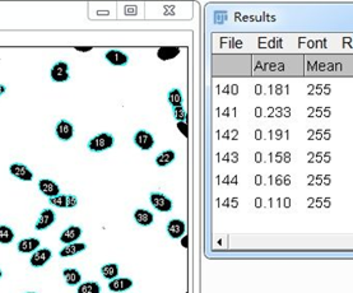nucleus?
<instances>
[{
    "label": "nucleus",
    "instance_id": "f8f14e48",
    "mask_svg": "<svg viewBox=\"0 0 353 293\" xmlns=\"http://www.w3.org/2000/svg\"><path fill=\"white\" fill-rule=\"evenodd\" d=\"M41 241L36 237H27L17 244V250L21 254H33L36 250L40 249Z\"/></svg>",
    "mask_w": 353,
    "mask_h": 293
},
{
    "label": "nucleus",
    "instance_id": "f257e3e1",
    "mask_svg": "<svg viewBox=\"0 0 353 293\" xmlns=\"http://www.w3.org/2000/svg\"><path fill=\"white\" fill-rule=\"evenodd\" d=\"M115 144V138L110 133H100L91 138L87 143V148L91 152L101 153L112 148Z\"/></svg>",
    "mask_w": 353,
    "mask_h": 293
},
{
    "label": "nucleus",
    "instance_id": "39448f33",
    "mask_svg": "<svg viewBox=\"0 0 353 293\" xmlns=\"http://www.w3.org/2000/svg\"><path fill=\"white\" fill-rule=\"evenodd\" d=\"M133 141L139 150L151 151L155 146V138L147 130H138L133 136Z\"/></svg>",
    "mask_w": 353,
    "mask_h": 293
},
{
    "label": "nucleus",
    "instance_id": "6ab92c4d",
    "mask_svg": "<svg viewBox=\"0 0 353 293\" xmlns=\"http://www.w3.org/2000/svg\"><path fill=\"white\" fill-rule=\"evenodd\" d=\"M175 160H176V153L172 150H167L156 157V165L158 167H166V166L171 165Z\"/></svg>",
    "mask_w": 353,
    "mask_h": 293
},
{
    "label": "nucleus",
    "instance_id": "9b49d317",
    "mask_svg": "<svg viewBox=\"0 0 353 293\" xmlns=\"http://www.w3.org/2000/svg\"><path fill=\"white\" fill-rule=\"evenodd\" d=\"M82 234H83V230L79 226H70V227H68L61 232L59 240L61 241V244H74V242H78Z\"/></svg>",
    "mask_w": 353,
    "mask_h": 293
},
{
    "label": "nucleus",
    "instance_id": "7ed1b4c3",
    "mask_svg": "<svg viewBox=\"0 0 353 293\" xmlns=\"http://www.w3.org/2000/svg\"><path fill=\"white\" fill-rule=\"evenodd\" d=\"M150 201L153 208L161 213H169L174 208V203H172L171 199L161 193H151Z\"/></svg>",
    "mask_w": 353,
    "mask_h": 293
},
{
    "label": "nucleus",
    "instance_id": "9d476101",
    "mask_svg": "<svg viewBox=\"0 0 353 293\" xmlns=\"http://www.w3.org/2000/svg\"><path fill=\"white\" fill-rule=\"evenodd\" d=\"M49 203L52 206L56 208H76L78 205V198L76 195H65V194H60V195L55 196V198L49 199Z\"/></svg>",
    "mask_w": 353,
    "mask_h": 293
},
{
    "label": "nucleus",
    "instance_id": "4468645a",
    "mask_svg": "<svg viewBox=\"0 0 353 293\" xmlns=\"http://www.w3.org/2000/svg\"><path fill=\"white\" fill-rule=\"evenodd\" d=\"M167 234L171 239H180L185 235V231H186V226H185L184 221L181 219H171L169 223H167Z\"/></svg>",
    "mask_w": 353,
    "mask_h": 293
},
{
    "label": "nucleus",
    "instance_id": "6e6552de",
    "mask_svg": "<svg viewBox=\"0 0 353 293\" xmlns=\"http://www.w3.org/2000/svg\"><path fill=\"white\" fill-rule=\"evenodd\" d=\"M55 135L59 140L69 141L74 136V126L68 120H60L55 126Z\"/></svg>",
    "mask_w": 353,
    "mask_h": 293
},
{
    "label": "nucleus",
    "instance_id": "423d86ee",
    "mask_svg": "<svg viewBox=\"0 0 353 293\" xmlns=\"http://www.w3.org/2000/svg\"><path fill=\"white\" fill-rule=\"evenodd\" d=\"M9 174L16 179L21 180V181L30 182L33 180V172L28 169L27 166L23 163L14 162L9 166Z\"/></svg>",
    "mask_w": 353,
    "mask_h": 293
},
{
    "label": "nucleus",
    "instance_id": "b1692460",
    "mask_svg": "<svg viewBox=\"0 0 353 293\" xmlns=\"http://www.w3.org/2000/svg\"><path fill=\"white\" fill-rule=\"evenodd\" d=\"M179 52L180 49H177V47H161V49L158 50L157 55L161 60H169L172 59L174 56H176Z\"/></svg>",
    "mask_w": 353,
    "mask_h": 293
},
{
    "label": "nucleus",
    "instance_id": "ddd939ff",
    "mask_svg": "<svg viewBox=\"0 0 353 293\" xmlns=\"http://www.w3.org/2000/svg\"><path fill=\"white\" fill-rule=\"evenodd\" d=\"M105 59L114 66H125L129 61V56L120 50H109L105 54Z\"/></svg>",
    "mask_w": 353,
    "mask_h": 293
},
{
    "label": "nucleus",
    "instance_id": "412c9836",
    "mask_svg": "<svg viewBox=\"0 0 353 293\" xmlns=\"http://www.w3.org/2000/svg\"><path fill=\"white\" fill-rule=\"evenodd\" d=\"M16 234L11 227L6 225H0V244L9 245L14 241Z\"/></svg>",
    "mask_w": 353,
    "mask_h": 293
},
{
    "label": "nucleus",
    "instance_id": "f03ea898",
    "mask_svg": "<svg viewBox=\"0 0 353 293\" xmlns=\"http://www.w3.org/2000/svg\"><path fill=\"white\" fill-rule=\"evenodd\" d=\"M50 78L55 83H65L70 79L69 64L65 61H56L50 69Z\"/></svg>",
    "mask_w": 353,
    "mask_h": 293
},
{
    "label": "nucleus",
    "instance_id": "aec40b11",
    "mask_svg": "<svg viewBox=\"0 0 353 293\" xmlns=\"http://www.w3.org/2000/svg\"><path fill=\"white\" fill-rule=\"evenodd\" d=\"M101 274L107 280L115 279L119 275V265L115 263L105 264V265L101 266Z\"/></svg>",
    "mask_w": 353,
    "mask_h": 293
},
{
    "label": "nucleus",
    "instance_id": "bb28decb",
    "mask_svg": "<svg viewBox=\"0 0 353 293\" xmlns=\"http://www.w3.org/2000/svg\"><path fill=\"white\" fill-rule=\"evenodd\" d=\"M6 92H7V86L0 85V97H2V96H3Z\"/></svg>",
    "mask_w": 353,
    "mask_h": 293
},
{
    "label": "nucleus",
    "instance_id": "20e7f679",
    "mask_svg": "<svg viewBox=\"0 0 353 293\" xmlns=\"http://www.w3.org/2000/svg\"><path fill=\"white\" fill-rule=\"evenodd\" d=\"M55 219H56V214L51 208L42 209L38 215V219L35 223V230L36 231H45L54 225Z\"/></svg>",
    "mask_w": 353,
    "mask_h": 293
},
{
    "label": "nucleus",
    "instance_id": "0eeeda50",
    "mask_svg": "<svg viewBox=\"0 0 353 293\" xmlns=\"http://www.w3.org/2000/svg\"><path fill=\"white\" fill-rule=\"evenodd\" d=\"M52 258V251L47 247H42V249L36 250L35 253L31 255L30 264L33 268H42L46 265Z\"/></svg>",
    "mask_w": 353,
    "mask_h": 293
},
{
    "label": "nucleus",
    "instance_id": "2eb2a0df",
    "mask_svg": "<svg viewBox=\"0 0 353 293\" xmlns=\"http://www.w3.org/2000/svg\"><path fill=\"white\" fill-rule=\"evenodd\" d=\"M87 249V244L85 242H74V244L65 245L63 249L59 251L60 258H70V256L77 255V254L83 253Z\"/></svg>",
    "mask_w": 353,
    "mask_h": 293
},
{
    "label": "nucleus",
    "instance_id": "393cba45",
    "mask_svg": "<svg viewBox=\"0 0 353 293\" xmlns=\"http://www.w3.org/2000/svg\"><path fill=\"white\" fill-rule=\"evenodd\" d=\"M172 115H174L175 120H177V121L182 122L185 119H186V110L184 109L182 106L179 107H172Z\"/></svg>",
    "mask_w": 353,
    "mask_h": 293
},
{
    "label": "nucleus",
    "instance_id": "f3484780",
    "mask_svg": "<svg viewBox=\"0 0 353 293\" xmlns=\"http://www.w3.org/2000/svg\"><path fill=\"white\" fill-rule=\"evenodd\" d=\"M133 217L134 221L139 226H143V227H148V226H151L155 222V215H153L152 212L147 210V209H136Z\"/></svg>",
    "mask_w": 353,
    "mask_h": 293
},
{
    "label": "nucleus",
    "instance_id": "a211bd4d",
    "mask_svg": "<svg viewBox=\"0 0 353 293\" xmlns=\"http://www.w3.org/2000/svg\"><path fill=\"white\" fill-rule=\"evenodd\" d=\"M63 278L64 282L70 287H74L77 284H81L82 282V274L79 273L78 269L76 268H66L63 270Z\"/></svg>",
    "mask_w": 353,
    "mask_h": 293
},
{
    "label": "nucleus",
    "instance_id": "cd10ccee",
    "mask_svg": "<svg viewBox=\"0 0 353 293\" xmlns=\"http://www.w3.org/2000/svg\"><path fill=\"white\" fill-rule=\"evenodd\" d=\"M2 277H3V271H2V269H0V279H2Z\"/></svg>",
    "mask_w": 353,
    "mask_h": 293
},
{
    "label": "nucleus",
    "instance_id": "dca6fc26",
    "mask_svg": "<svg viewBox=\"0 0 353 293\" xmlns=\"http://www.w3.org/2000/svg\"><path fill=\"white\" fill-rule=\"evenodd\" d=\"M134 282L130 278H115V279L110 280L109 289L111 292H125V290L130 289L133 287Z\"/></svg>",
    "mask_w": 353,
    "mask_h": 293
},
{
    "label": "nucleus",
    "instance_id": "c85d7f7f",
    "mask_svg": "<svg viewBox=\"0 0 353 293\" xmlns=\"http://www.w3.org/2000/svg\"><path fill=\"white\" fill-rule=\"evenodd\" d=\"M27 293H36V292H27Z\"/></svg>",
    "mask_w": 353,
    "mask_h": 293
},
{
    "label": "nucleus",
    "instance_id": "1a4fd4ad",
    "mask_svg": "<svg viewBox=\"0 0 353 293\" xmlns=\"http://www.w3.org/2000/svg\"><path fill=\"white\" fill-rule=\"evenodd\" d=\"M38 190L49 199L60 195V186L50 179H41L38 181Z\"/></svg>",
    "mask_w": 353,
    "mask_h": 293
},
{
    "label": "nucleus",
    "instance_id": "4be33fe9",
    "mask_svg": "<svg viewBox=\"0 0 353 293\" xmlns=\"http://www.w3.org/2000/svg\"><path fill=\"white\" fill-rule=\"evenodd\" d=\"M167 101H169V103L171 105V107L182 106L184 98H182L181 91L177 90V88H172V90L167 93Z\"/></svg>",
    "mask_w": 353,
    "mask_h": 293
},
{
    "label": "nucleus",
    "instance_id": "a878e982",
    "mask_svg": "<svg viewBox=\"0 0 353 293\" xmlns=\"http://www.w3.org/2000/svg\"><path fill=\"white\" fill-rule=\"evenodd\" d=\"M76 50L77 51H83V52H86V51H90V50H92V47H79V46H77L76 47Z\"/></svg>",
    "mask_w": 353,
    "mask_h": 293
},
{
    "label": "nucleus",
    "instance_id": "5701e85b",
    "mask_svg": "<svg viewBox=\"0 0 353 293\" xmlns=\"http://www.w3.org/2000/svg\"><path fill=\"white\" fill-rule=\"evenodd\" d=\"M77 293H101V287L97 282H86L78 285Z\"/></svg>",
    "mask_w": 353,
    "mask_h": 293
}]
</instances>
